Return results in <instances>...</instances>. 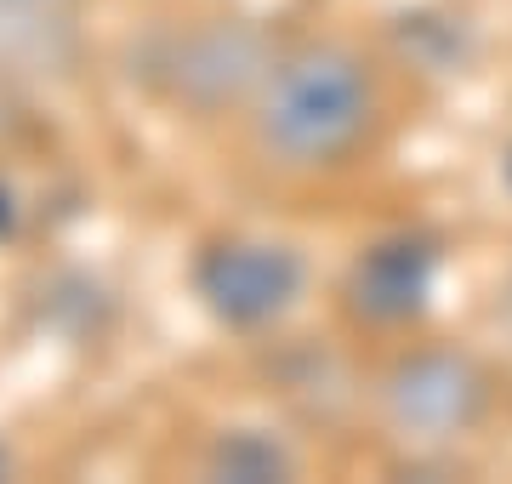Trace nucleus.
Segmentation results:
<instances>
[{"instance_id": "f257e3e1", "label": "nucleus", "mask_w": 512, "mask_h": 484, "mask_svg": "<svg viewBox=\"0 0 512 484\" xmlns=\"http://www.w3.org/2000/svg\"><path fill=\"white\" fill-rule=\"evenodd\" d=\"M370 109H376V92L365 63L342 46H308L268 75L256 137L285 166H330L359 143Z\"/></svg>"}, {"instance_id": "f03ea898", "label": "nucleus", "mask_w": 512, "mask_h": 484, "mask_svg": "<svg viewBox=\"0 0 512 484\" xmlns=\"http://www.w3.org/2000/svg\"><path fill=\"white\" fill-rule=\"evenodd\" d=\"M194 291L228 331H256L279 319L302 291V257L274 240L211 245L194 268Z\"/></svg>"}, {"instance_id": "7ed1b4c3", "label": "nucleus", "mask_w": 512, "mask_h": 484, "mask_svg": "<svg viewBox=\"0 0 512 484\" xmlns=\"http://www.w3.org/2000/svg\"><path fill=\"white\" fill-rule=\"evenodd\" d=\"M262 75H274L268 69V40H262V29L234 23V18L188 29L160 57V86L200 114H217L228 103H239Z\"/></svg>"}, {"instance_id": "20e7f679", "label": "nucleus", "mask_w": 512, "mask_h": 484, "mask_svg": "<svg viewBox=\"0 0 512 484\" xmlns=\"http://www.w3.org/2000/svg\"><path fill=\"white\" fill-rule=\"evenodd\" d=\"M387 416L393 428L421 439V445H439V439H456L484 416V376H478L473 359L461 354H410L393 365L387 376Z\"/></svg>"}, {"instance_id": "39448f33", "label": "nucleus", "mask_w": 512, "mask_h": 484, "mask_svg": "<svg viewBox=\"0 0 512 484\" xmlns=\"http://www.w3.org/2000/svg\"><path fill=\"white\" fill-rule=\"evenodd\" d=\"M433 245L410 240V234H393V240L370 245L365 257L353 262L348 274V302L353 314L376 319V325H399V319H416L427 308V291H433Z\"/></svg>"}, {"instance_id": "423d86ee", "label": "nucleus", "mask_w": 512, "mask_h": 484, "mask_svg": "<svg viewBox=\"0 0 512 484\" xmlns=\"http://www.w3.org/2000/svg\"><path fill=\"white\" fill-rule=\"evenodd\" d=\"M211 479H234V484H279L291 479V450L279 445L274 433L262 428H234L211 445Z\"/></svg>"}, {"instance_id": "0eeeda50", "label": "nucleus", "mask_w": 512, "mask_h": 484, "mask_svg": "<svg viewBox=\"0 0 512 484\" xmlns=\"http://www.w3.org/2000/svg\"><path fill=\"white\" fill-rule=\"evenodd\" d=\"M18 234V194L0 183V240H12Z\"/></svg>"}, {"instance_id": "6e6552de", "label": "nucleus", "mask_w": 512, "mask_h": 484, "mask_svg": "<svg viewBox=\"0 0 512 484\" xmlns=\"http://www.w3.org/2000/svg\"><path fill=\"white\" fill-rule=\"evenodd\" d=\"M0 6H23V12H63L69 0H0ZM69 18V12H63Z\"/></svg>"}, {"instance_id": "1a4fd4ad", "label": "nucleus", "mask_w": 512, "mask_h": 484, "mask_svg": "<svg viewBox=\"0 0 512 484\" xmlns=\"http://www.w3.org/2000/svg\"><path fill=\"white\" fill-rule=\"evenodd\" d=\"M12 126V103H6V92H0V131Z\"/></svg>"}, {"instance_id": "9d476101", "label": "nucleus", "mask_w": 512, "mask_h": 484, "mask_svg": "<svg viewBox=\"0 0 512 484\" xmlns=\"http://www.w3.org/2000/svg\"><path fill=\"white\" fill-rule=\"evenodd\" d=\"M501 308H507V325H512V280H507V297H501Z\"/></svg>"}, {"instance_id": "9b49d317", "label": "nucleus", "mask_w": 512, "mask_h": 484, "mask_svg": "<svg viewBox=\"0 0 512 484\" xmlns=\"http://www.w3.org/2000/svg\"><path fill=\"white\" fill-rule=\"evenodd\" d=\"M6 473H12V456H6V450H0V479H6Z\"/></svg>"}]
</instances>
